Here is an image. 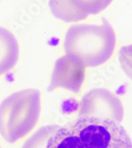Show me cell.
Returning a JSON list of instances; mask_svg holds the SVG:
<instances>
[{
	"label": "cell",
	"mask_w": 132,
	"mask_h": 148,
	"mask_svg": "<svg viewBox=\"0 0 132 148\" xmlns=\"http://www.w3.org/2000/svg\"><path fill=\"white\" fill-rule=\"evenodd\" d=\"M19 57V45L14 35L0 26V75L12 70Z\"/></svg>",
	"instance_id": "52a82bcc"
},
{
	"label": "cell",
	"mask_w": 132,
	"mask_h": 148,
	"mask_svg": "<svg viewBox=\"0 0 132 148\" xmlns=\"http://www.w3.org/2000/svg\"><path fill=\"white\" fill-rule=\"evenodd\" d=\"M0 148H2V147H0Z\"/></svg>",
	"instance_id": "30bf717a"
},
{
	"label": "cell",
	"mask_w": 132,
	"mask_h": 148,
	"mask_svg": "<svg viewBox=\"0 0 132 148\" xmlns=\"http://www.w3.org/2000/svg\"><path fill=\"white\" fill-rule=\"evenodd\" d=\"M46 148H132V141L120 124L78 116L58 127L48 139Z\"/></svg>",
	"instance_id": "6da1fadb"
},
{
	"label": "cell",
	"mask_w": 132,
	"mask_h": 148,
	"mask_svg": "<svg viewBox=\"0 0 132 148\" xmlns=\"http://www.w3.org/2000/svg\"><path fill=\"white\" fill-rule=\"evenodd\" d=\"M66 55L85 67L102 65L112 56L116 36L108 20L101 24H76L70 26L64 38Z\"/></svg>",
	"instance_id": "7a4b0ae2"
},
{
	"label": "cell",
	"mask_w": 132,
	"mask_h": 148,
	"mask_svg": "<svg viewBox=\"0 0 132 148\" xmlns=\"http://www.w3.org/2000/svg\"><path fill=\"white\" fill-rule=\"evenodd\" d=\"M58 127L55 125H47L40 127L27 139L22 148H46L48 139Z\"/></svg>",
	"instance_id": "ba28073f"
},
{
	"label": "cell",
	"mask_w": 132,
	"mask_h": 148,
	"mask_svg": "<svg viewBox=\"0 0 132 148\" xmlns=\"http://www.w3.org/2000/svg\"><path fill=\"white\" fill-rule=\"evenodd\" d=\"M41 111V95L36 89L13 93L0 103V135L14 143L36 127Z\"/></svg>",
	"instance_id": "3957f363"
},
{
	"label": "cell",
	"mask_w": 132,
	"mask_h": 148,
	"mask_svg": "<svg viewBox=\"0 0 132 148\" xmlns=\"http://www.w3.org/2000/svg\"><path fill=\"white\" fill-rule=\"evenodd\" d=\"M85 67L78 61L65 55L55 61L48 90L59 88L78 93L83 85Z\"/></svg>",
	"instance_id": "8992f818"
},
{
	"label": "cell",
	"mask_w": 132,
	"mask_h": 148,
	"mask_svg": "<svg viewBox=\"0 0 132 148\" xmlns=\"http://www.w3.org/2000/svg\"><path fill=\"white\" fill-rule=\"evenodd\" d=\"M119 60L124 72L132 79V45L123 46L120 49Z\"/></svg>",
	"instance_id": "9c48e42d"
},
{
	"label": "cell",
	"mask_w": 132,
	"mask_h": 148,
	"mask_svg": "<svg viewBox=\"0 0 132 148\" xmlns=\"http://www.w3.org/2000/svg\"><path fill=\"white\" fill-rule=\"evenodd\" d=\"M113 0H50L52 14L67 23L83 21L102 12Z\"/></svg>",
	"instance_id": "5b68a950"
},
{
	"label": "cell",
	"mask_w": 132,
	"mask_h": 148,
	"mask_svg": "<svg viewBox=\"0 0 132 148\" xmlns=\"http://www.w3.org/2000/svg\"><path fill=\"white\" fill-rule=\"evenodd\" d=\"M78 116L110 120L121 124L124 118V109L116 94L107 89L96 88L81 98Z\"/></svg>",
	"instance_id": "277c9868"
}]
</instances>
